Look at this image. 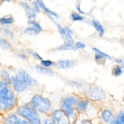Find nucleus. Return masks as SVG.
<instances>
[{
	"mask_svg": "<svg viewBox=\"0 0 124 124\" xmlns=\"http://www.w3.org/2000/svg\"><path fill=\"white\" fill-rule=\"evenodd\" d=\"M29 0V1H31V0Z\"/></svg>",
	"mask_w": 124,
	"mask_h": 124,
	"instance_id": "nucleus-40",
	"label": "nucleus"
},
{
	"mask_svg": "<svg viewBox=\"0 0 124 124\" xmlns=\"http://www.w3.org/2000/svg\"><path fill=\"white\" fill-rule=\"evenodd\" d=\"M112 73L114 76H119L122 74V68L119 65L115 66L112 70Z\"/></svg>",
	"mask_w": 124,
	"mask_h": 124,
	"instance_id": "nucleus-23",
	"label": "nucleus"
},
{
	"mask_svg": "<svg viewBox=\"0 0 124 124\" xmlns=\"http://www.w3.org/2000/svg\"><path fill=\"white\" fill-rule=\"evenodd\" d=\"M28 23L29 24H31L32 25V26H33L34 27L36 28V29H38L39 31H42L43 30L42 27L40 26V25L35 20H29L28 21Z\"/></svg>",
	"mask_w": 124,
	"mask_h": 124,
	"instance_id": "nucleus-25",
	"label": "nucleus"
},
{
	"mask_svg": "<svg viewBox=\"0 0 124 124\" xmlns=\"http://www.w3.org/2000/svg\"><path fill=\"white\" fill-rule=\"evenodd\" d=\"M14 111L27 120L30 124H41L40 115L29 102L18 105Z\"/></svg>",
	"mask_w": 124,
	"mask_h": 124,
	"instance_id": "nucleus-2",
	"label": "nucleus"
},
{
	"mask_svg": "<svg viewBox=\"0 0 124 124\" xmlns=\"http://www.w3.org/2000/svg\"><path fill=\"white\" fill-rule=\"evenodd\" d=\"M92 23H93V27L96 29V30L99 32V36H102L103 35L104 32V28H103V26H102V25L98 21H96L95 20H93Z\"/></svg>",
	"mask_w": 124,
	"mask_h": 124,
	"instance_id": "nucleus-16",
	"label": "nucleus"
},
{
	"mask_svg": "<svg viewBox=\"0 0 124 124\" xmlns=\"http://www.w3.org/2000/svg\"><path fill=\"white\" fill-rule=\"evenodd\" d=\"M36 1L37 2V3H38L39 5L43 9V10L48 15H49L50 16H52V17H54L55 18H58V15L54 13L53 12L51 11V10H50L43 2V1L41 0H36Z\"/></svg>",
	"mask_w": 124,
	"mask_h": 124,
	"instance_id": "nucleus-11",
	"label": "nucleus"
},
{
	"mask_svg": "<svg viewBox=\"0 0 124 124\" xmlns=\"http://www.w3.org/2000/svg\"><path fill=\"white\" fill-rule=\"evenodd\" d=\"M36 71L38 73L46 76H52L53 75V72L50 69L39 65L36 66Z\"/></svg>",
	"mask_w": 124,
	"mask_h": 124,
	"instance_id": "nucleus-12",
	"label": "nucleus"
},
{
	"mask_svg": "<svg viewBox=\"0 0 124 124\" xmlns=\"http://www.w3.org/2000/svg\"><path fill=\"white\" fill-rule=\"evenodd\" d=\"M27 16L28 18H35L36 17V12L33 10L32 8H31L30 10L27 11L26 12Z\"/></svg>",
	"mask_w": 124,
	"mask_h": 124,
	"instance_id": "nucleus-26",
	"label": "nucleus"
},
{
	"mask_svg": "<svg viewBox=\"0 0 124 124\" xmlns=\"http://www.w3.org/2000/svg\"><path fill=\"white\" fill-rule=\"evenodd\" d=\"M18 106L17 94L9 85L0 80V114L14 111Z\"/></svg>",
	"mask_w": 124,
	"mask_h": 124,
	"instance_id": "nucleus-1",
	"label": "nucleus"
},
{
	"mask_svg": "<svg viewBox=\"0 0 124 124\" xmlns=\"http://www.w3.org/2000/svg\"><path fill=\"white\" fill-rule=\"evenodd\" d=\"M18 75L20 76L25 84L28 86L29 88H33L37 84V81L32 78L27 72L23 69L18 71Z\"/></svg>",
	"mask_w": 124,
	"mask_h": 124,
	"instance_id": "nucleus-9",
	"label": "nucleus"
},
{
	"mask_svg": "<svg viewBox=\"0 0 124 124\" xmlns=\"http://www.w3.org/2000/svg\"><path fill=\"white\" fill-rule=\"evenodd\" d=\"M112 116L113 115L111 111L108 109L104 110L102 112V118L103 120L106 123L109 122L111 120Z\"/></svg>",
	"mask_w": 124,
	"mask_h": 124,
	"instance_id": "nucleus-13",
	"label": "nucleus"
},
{
	"mask_svg": "<svg viewBox=\"0 0 124 124\" xmlns=\"http://www.w3.org/2000/svg\"><path fill=\"white\" fill-rule=\"evenodd\" d=\"M2 32L8 37L10 38H13V34L12 33V32H11V31L10 30H9L8 29L6 28H3L2 29Z\"/></svg>",
	"mask_w": 124,
	"mask_h": 124,
	"instance_id": "nucleus-27",
	"label": "nucleus"
},
{
	"mask_svg": "<svg viewBox=\"0 0 124 124\" xmlns=\"http://www.w3.org/2000/svg\"><path fill=\"white\" fill-rule=\"evenodd\" d=\"M18 57H19V58L22 59H25L26 58V56L24 54H23V53H22V54H19V55H18Z\"/></svg>",
	"mask_w": 124,
	"mask_h": 124,
	"instance_id": "nucleus-35",
	"label": "nucleus"
},
{
	"mask_svg": "<svg viewBox=\"0 0 124 124\" xmlns=\"http://www.w3.org/2000/svg\"><path fill=\"white\" fill-rule=\"evenodd\" d=\"M0 47L3 49H9L11 48V45L10 43L6 39L0 38Z\"/></svg>",
	"mask_w": 124,
	"mask_h": 124,
	"instance_id": "nucleus-20",
	"label": "nucleus"
},
{
	"mask_svg": "<svg viewBox=\"0 0 124 124\" xmlns=\"http://www.w3.org/2000/svg\"><path fill=\"white\" fill-rule=\"evenodd\" d=\"M76 46L78 48H80V49H83L85 48L86 46V45L85 44H84L82 42H77L75 44Z\"/></svg>",
	"mask_w": 124,
	"mask_h": 124,
	"instance_id": "nucleus-30",
	"label": "nucleus"
},
{
	"mask_svg": "<svg viewBox=\"0 0 124 124\" xmlns=\"http://www.w3.org/2000/svg\"><path fill=\"white\" fill-rule=\"evenodd\" d=\"M41 62V64L44 66H45V67H49L51 66L53 63V62L51 61L48 60H42Z\"/></svg>",
	"mask_w": 124,
	"mask_h": 124,
	"instance_id": "nucleus-28",
	"label": "nucleus"
},
{
	"mask_svg": "<svg viewBox=\"0 0 124 124\" xmlns=\"http://www.w3.org/2000/svg\"><path fill=\"white\" fill-rule=\"evenodd\" d=\"M31 55L32 56V57L35 58V59L37 60H42V59L41 58V57L36 52H32L31 53Z\"/></svg>",
	"mask_w": 124,
	"mask_h": 124,
	"instance_id": "nucleus-33",
	"label": "nucleus"
},
{
	"mask_svg": "<svg viewBox=\"0 0 124 124\" xmlns=\"http://www.w3.org/2000/svg\"><path fill=\"white\" fill-rule=\"evenodd\" d=\"M29 102L39 114H48L51 112L52 104L48 98L40 94L35 93L31 97Z\"/></svg>",
	"mask_w": 124,
	"mask_h": 124,
	"instance_id": "nucleus-3",
	"label": "nucleus"
},
{
	"mask_svg": "<svg viewBox=\"0 0 124 124\" xmlns=\"http://www.w3.org/2000/svg\"><path fill=\"white\" fill-rule=\"evenodd\" d=\"M68 83L70 85L73 86H75V87H80L81 85L80 84V83L77 82V81H73V80H70L68 81Z\"/></svg>",
	"mask_w": 124,
	"mask_h": 124,
	"instance_id": "nucleus-32",
	"label": "nucleus"
},
{
	"mask_svg": "<svg viewBox=\"0 0 124 124\" xmlns=\"http://www.w3.org/2000/svg\"><path fill=\"white\" fill-rule=\"evenodd\" d=\"M71 18L74 21H81L83 19V18L82 16H81L80 15H79L78 14L75 13V12H73L71 14Z\"/></svg>",
	"mask_w": 124,
	"mask_h": 124,
	"instance_id": "nucleus-24",
	"label": "nucleus"
},
{
	"mask_svg": "<svg viewBox=\"0 0 124 124\" xmlns=\"http://www.w3.org/2000/svg\"><path fill=\"white\" fill-rule=\"evenodd\" d=\"M0 124H30V123L15 111H12L3 115Z\"/></svg>",
	"mask_w": 124,
	"mask_h": 124,
	"instance_id": "nucleus-5",
	"label": "nucleus"
},
{
	"mask_svg": "<svg viewBox=\"0 0 124 124\" xmlns=\"http://www.w3.org/2000/svg\"><path fill=\"white\" fill-rule=\"evenodd\" d=\"M2 117H3V116H2V115L0 114V122H1V119H2Z\"/></svg>",
	"mask_w": 124,
	"mask_h": 124,
	"instance_id": "nucleus-38",
	"label": "nucleus"
},
{
	"mask_svg": "<svg viewBox=\"0 0 124 124\" xmlns=\"http://www.w3.org/2000/svg\"><path fill=\"white\" fill-rule=\"evenodd\" d=\"M74 64L75 62L73 61L59 60L56 63V66L61 69H67L73 67Z\"/></svg>",
	"mask_w": 124,
	"mask_h": 124,
	"instance_id": "nucleus-10",
	"label": "nucleus"
},
{
	"mask_svg": "<svg viewBox=\"0 0 124 124\" xmlns=\"http://www.w3.org/2000/svg\"><path fill=\"white\" fill-rule=\"evenodd\" d=\"M116 61L118 63L121 64L123 67H124V63H123V62H122V61L121 60H116Z\"/></svg>",
	"mask_w": 124,
	"mask_h": 124,
	"instance_id": "nucleus-36",
	"label": "nucleus"
},
{
	"mask_svg": "<svg viewBox=\"0 0 124 124\" xmlns=\"http://www.w3.org/2000/svg\"><path fill=\"white\" fill-rule=\"evenodd\" d=\"M81 124H93L88 120H83L82 121Z\"/></svg>",
	"mask_w": 124,
	"mask_h": 124,
	"instance_id": "nucleus-34",
	"label": "nucleus"
},
{
	"mask_svg": "<svg viewBox=\"0 0 124 124\" xmlns=\"http://www.w3.org/2000/svg\"><path fill=\"white\" fill-rule=\"evenodd\" d=\"M5 1H7V2H10V0H3Z\"/></svg>",
	"mask_w": 124,
	"mask_h": 124,
	"instance_id": "nucleus-39",
	"label": "nucleus"
},
{
	"mask_svg": "<svg viewBox=\"0 0 124 124\" xmlns=\"http://www.w3.org/2000/svg\"><path fill=\"white\" fill-rule=\"evenodd\" d=\"M77 9L79 12V13H83L84 14V12L83 11H82L81 10H80V6L78 5L77 6Z\"/></svg>",
	"mask_w": 124,
	"mask_h": 124,
	"instance_id": "nucleus-37",
	"label": "nucleus"
},
{
	"mask_svg": "<svg viewBox=\"0 0 124 124\" xmlns=\"http://www.w3.org/2000/svg\"></svg>",
	"mask_w": 124,
	"mask_h": 124,
	"instance_id": "nucleus-41",
	"label": "nucleus"
},
{
	"mask_svg": "<svg viewBox=\"0 0 124 124\" xmlns=\"http://www.w3.org/2000/svg\"><path fill=\"white\" fill-rule=\"evenodd\" d=\"M41 31L33 26H29L24 31L25 33L29 35H35L39 34Z\"/></svg>",
	"mask_w": 124,
	"mask_h": 124,
	"instance_id": "nucleus-18",
	"label": "nucleus"
},
{
	"mask_svg": "<svg viewBox=\"0 0 124 124\" xmlns=\"http://www.w3.org/2000/svg\"><path fill=\"white\" fill-rule=\"evenodd\" d=\"M14 22V19L12 17H2L0 18V24L5 25L10 24Z\"/></svg>",
	"mask_w": 124,
	"mask_h": 124,
	"instance_id": "nucleus-21",
	"label": "nucleus"
},
{
	"mask_svg": "<svg viewBox=\"0 0 124 124\" xmlns=\"http://www.w3.org/2000/svg\"><path fill=\"white\" fill-rule=\"evenodd\" d=\"M93 50L95 53V59L96 60H100L102 58H107V59H111V58L109 55L101 51L100 50H98L96 48L93 47Z\"/></svg>",
	"mask_w": 124,
	"mask_h": 124,
	"instance_id": "nucleus-14",
	"label": "nucleus"
},
{
	"mask_svg": "<svg viewBox=\"0 0 124 124\" xmlns=\"http://www.w3.org/2000/svg\"><path fill=\"white\" fill-rule=\"evenodd\" d=\"M78 102V99L74 96H68L63 98L61 103V108L68 116H72L74 114V110L72 107Z\"/></svg>",
	"mask_w": 124,
	"mask_h": 124,
	"instance_id": "nucleus-6",
	"label": "nucleus"
},
{
	"mask_svg": "<svg viewBox=\"0 0 124 124\" xmlns=\"http://www.w3.org/2000/svg\"><path fill=\"white\" fill-rule=\"evenodd\" d=\"M32 9L36 13L39 12V4L37 3L36 1H33L32 3Z\"/></svg>",
	"mask_w": 124,
	"mask_h": 124,
	"instance_id": "nucleus-29",
	"label": "nucleus"
},
{
	"mask_svg": "<svg viewBox=\"0 0 124 124\" xmlns=\"http://www.w3.org/2000/svg\"><path fill=\"white\" fill-rule=\"evenodd\" d=\"M10 86L16 94L25 92L29 89L18 74L11 76Z\"/></svg>",
	"mask_w": 124,
	"mask_h": 124,
	"instance_id": "nucleus-4",
	"label": "nucleus"
},
{
	"mask_svg": "<svg viewBox=\"0 0 124 124\" xmlns=\"http://www.w3.org/2000/svg\"><path fill=\"white\" fill-rule=\"evenodd\" d=\"M51 118L55 124H70L68 116L62 109L54 110L52 112Z\"/></svg>",
	"mask_w": 124,
	"mask_h": 124,
	"instance_id": "nucleus-8",
	"label": "nucleus"
},
{
	"mask_svg": "<svg viewBox=\"0 0 124 124\" xmlns=\"http://www.w3.org/2000/svg\"><path fill=\"white\" fill-rule=\"evenodd\" d=\"M76 105H76L77 109L78 111H81L86 109L88 105V103L86 101L82 100L78 102Z\"/></svg>",
	"mask_w": 124,
	"mask_h": 124,
	"instance_id": "nucleus-19",
	"label": "nucleus"
},
{
	"mask_svg": "<svg viewBox=\"0 0 124 124\" xmlns=\"http://www.w3.org/2000/svg\"><path fill=\"white\" fill-rule=\"evenodd\" d=\"M87 96L93 101H101L104 99L106 94L104 91L97 86H91L86 91Z\"/></svg>",
	"mask_w": 124,
	"mask_h": 124,
	"instance_id": "nucleus-7",
	"label": "nucleus"
},
{
	"mask_svg": "<svg viewBox=\"0 0 124 124\" xmlns=\"http://www.w3.org/2000/svg\"><path fill=\"white\" fill-rule=\"evenodd\" d=\"M75 47L72 45V44L69 43H65L64 44L58 47V49L59 50H74Z\"/></svg>",
	"mask_w": 124,
	"mask_h": 124,
	"instance_id": "nucleus-22",
	"label": "nucleus"
},
{
	"mask_svg": "<svg viewBox=\"0 0 124 124\" xmlns=\"http://www.w3.org/2000/svg\"><path fill=\"white\" fill-rule=\"evenodd\" d=\"M111 124H124V111L120 113L113 120Z\"/></svg>",
	"mask_w": 124,
	"mask_h": 124,
	"instance_id": "nucleus-17",
	"label": "nucleus"
},
{
	"mask_svg": "<svg viewBox=\"0 0 124 124\" xmlns=\"http://www.w3.org/2000/svg\"><path fill=\"white\" fill-rule=\"evenodd\" d=\"M0 75L1 78V80L10 85V80H11V76H10L8 72L5 70H2L0 71Z\"/></svg>",
	"mask_w": 124,
	"mask_h": 124,
	"instance_id": "nucleus-15",
	"label": "nucleus"
},
{
	"mask_svg": "<svg viewBox=\"0 0 124 124\" xmlns=\"http://www.w3.org/2000/svg\"><path fill=\"white\" fill-rule=\"evenodd\" d=\"M20 4L26 11H28L31 8V7L28 5V4L24 1H21Z\"/></svg>",
	"mask_w": 124,
	"mask_h": 124,
	"instance_id": "nucleus-31",
	"label": "nucleus"
}]
</instances>
